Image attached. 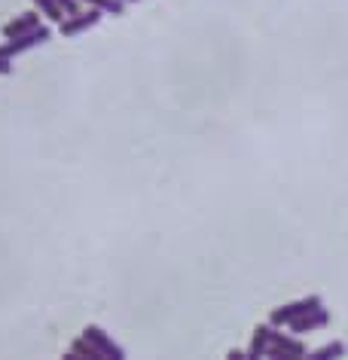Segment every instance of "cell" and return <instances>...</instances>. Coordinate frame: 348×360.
Returning a JSON list of instances; mask_svg holds the SVG:
<instances>
[{
  "instance_id": "obj_1",
  "label": "cell",
  "mask_w": 348,
  "mask_h": 360,
  "mask_svg": "<svg viewBox=\"0 0 348 360\" xmlns=\"http://www.w3.org/2000/svg\"><path fill=\"white\" fill-rule=\"evenodd\" d=\"M306 354L309 351L297 336H290V333H281L278 327H272V336H269V342H266L263 357H306Z\"/></svg>"
},
{
  "instance_id": "obj_2",
  "label": "cell",
  "mask_w": 348,
  "mask_h": 360,
  "mask_svg": "<svg viewBox=\"0 0 348 360\" xmlns=\"http://www.w3.org/2000/svg\"><path fill=\"white\" fill-rule=\"evenodd\" d=\"M49 40H52V31L46 28V25H37L34 31L22 34V37H13L10 43H4V46H0V56H4V58L22 56V52L37 49V46H43V43H49Z\"/></svg>"
},
{
  "instance_id": "obj_9",
  "label": "cell",
  "mask_w": 348,
  "mask_h": 360,
  "mask_svg": "<svg viewBox=\"0 0 348 360\" xmlns=\"http://www.w3.org/2000/svg\"><path fill=\"white\" fill-rule=\"evenodd\" d=\"M34 10L43 13L49 22H56V25H58L61 19H65V10H61V6L56 4V0H34Z\"/></svg>"
},
{
  "instance_id": "obj_13",
  "label": "cell",
  "mask_w": 348,
  "mask_h": 360,
  "mask_svg": "<svg viewBox=\"0 0 348 360\" xmlns=\"http://www.w3.org/2000/svg\"><path fill=\"white\" fill-rule=\"evenodd\" d=\"M56 4L65 10V15H74V13L83 10V4H79V0H56Z\"/></svg>"
},
{
  "instance_id": "obj_3",
  "label": "cell",
  "mask_w": 348,
  "mask_h": 360,
  "mask_svg": "<svg viewBox=\"0 0 348 360\" xmlns=\"http://www.w3.org/2000/svg\"><path fill=\"white\" fill-rule=\"evenodd\" d=\"M101 10H95V6H89V10H79L74 15H65V19L58 22V31L65 34V37H77V34H86L89 28H95L98 22H101Z\"/></svg>"
},
{
  "instance_id": "obj_15",
  "label": "cell",
  "mask_w": 348,
  "mask_h": 360,
  "mask_svg": "<svg viewBox=\"0 0 348 360\" xmlns=\"http://www.w3.org/2000/svg\"><path fill=\"white\" fill-rule=\"evenodd\" d=\"M122 4H138V0H122Z\"/></svg>"
},
{
  "instance_id": "obj_10",
  "label": "cell",
  "mask_w": 348,
  "mask_h": 360,
  "mask_svg": "<svg viewBox=\"0 0 348 360\" xmlns=\"http://www.w3.org/2000/svg\"><path fill=\"white\" fill-rule=\"evenodd\" d=\"M79 4H89L95 6V10H101L104 15H122V0H79Z\"/></svg>"
},
{
  "instance_id": "obj_7",
  "label": "cell",
  "mask_w": 348,
  "mask_h": 360,
  "mask_svg": "<svg viewBox=\"0 0 348 360\" xmlns=\"http://www.w3.org/2000/svg\"><path fill=\"white\" fill-rule=\"evenodd\" d=\"M40 25V13L37 10H31V13H22V15H15L13 22H6L4 25V37L6 40H13V37H22V34H28L34 31Z\"/></svg>"
},
{
  "instance_id": "obj_6",
  "label": "cell",
  "mask_w": 348,
  "mask_h": 360,
  "mask_svg": "<svg viewBox=\"0 0 348 360\" xmlns=\"http://www.w3.org/2000/svg\"><path fill=\"white\" fill-rule=\"evenodd\" d=\"M330 323V311L324 309V305H318V309H311L306 314H299V318H293L288 323L290 333H297V336H302V333H311V330H321Z\"/></svg>"
},
{
  "instance_id": "obj_8",
  "label": "cell",
  "mask_w": 348,
  "mask_h": 360,
  "mask_svg": "<svg viewBox=\"0 0 348 360\" xmlns=\"http://www.w3.org/2000/svg\"><path fill=\"white\" fill-rule=\"evenodd\" d=\"M269 336H272V323L266 327V323H260V327L254 330V339H251V348L245 351L247 357H263V351H266V342H269Z\"/></svg>"
},
{
  "instance_id": "obj_12",
  "label": "cell",
  "mask_w": 348,
  "mask_h": 360,
  "mask_svg": "<svg viewBox=\"0 0 348 360\" xmlns=\"http://www.w3.org/2000/svg\"><path fill=\"white\" fill-rule=\"evenodd\" d=\"M342 354H345V345H342V342H330V345L318 348L311 357H315V360H333V357H342Z\"/></svg>"
},
{
  "instance_id": "obj_4",
  "label": "cell",
  "mask_w": 348,
  "mask_h": 360,
  "mask_svg": "<svg viewBox=\"0 0 348 360\" xmlns=\"http://www.w3.org/2000/svg\"><path fill=\"white\" fill-rule=\"evenodd\" d=\"M318 305H324L318 293H315V296H306V300H297V302H288V305H281V309H275V311H272L269 323H272V327H288L293 318H299V314H306V311H311V309H318Z\"/></svg>"
},
{
  "instance_id": "obj_14",
  "label": "cell",
  "mask_w": 348,
  "mask_h": 360,
  "mask_svg": "<svg viewBox=\"0 0 348 360\" xmlns=\"http://www.w3.org/2000/svg\"><path fill=\"white\" fill-rule=\"evenodd\" d=\"M226 357H229V360H242V357H247V354H245V351H238V348H232Z\"/></svg>"
},
{
  "instance_id": "obj_11",
  "label": "cell",
  "mask_w": 348,
  "mask_h": 360,
  "mask_svg": "<svg viewBox=\"0 0 348 360\" xmlns=\"http://www.w3.org/2000/svg\"><path fill=\"white\" fill-rule=\"evenodd\" d=\"M67 357H101V354H98L95 345H92V342H89L86 336H79V339L74 342V345H70Z\"/></svg>"
},
{
  "instance_id": "obj_5",
  "label": "cell",
  "mask_w": 348,
  "mask_h": 360,
  "mask_svg": "<svg viewBox=\"0 0 348 360\" xmlns=\"http://www.w3.org/2000/svg\"><path fill=\"white\" fill-rule=\"evenodd\" d=\"M83 336L95 345V351L101 354V360H122V357H126V348L116 345V342L107 336L101 327H95V323H89V327L83 330Z\"/></svg>"
}]
</instances>
